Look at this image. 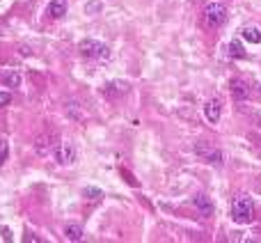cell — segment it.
<instances>
[{"mask_svg":"<svg viewBox=\"0 0 261 243\" xmlns=\"http://www.w3.org/2000/svg\"><path fill=\"white\" fill-rule=\"evenodd\" d=\"M231 218H234V223H239V225H248V223H252L254 221L252 198H248V195H239V198H234V202H231Z\"/></svg>","mask_w":261,"mask_h":243,"instance_id":"cell-1","label":"cell"},{"mask_svg":"<svg viewBox=\"0 0 261 243\" xmlns=\"http://www.w3.org/2000/svg\"><path fill=\"white\" fill-rule=\"evenodd\" d=\"M78 51H81V55H85L87 60H108L110 58V46L103 44V41H96V39H83Z\"/></svg>","mask_w":261,"mask_h":243,"instance_id":"cell-2","label":"cell"},{"mask_svg":"<svg viewBox=\"0 0 261 243\" xmlns=\"http://www.w3.org/2000/svg\"><path fill=\"white\" fill-rule=\"evenodd\" d=\"M227 21V7L222 3H211L204 7V23L206 28H218Z\"/></svg>","mask_w":261,"mask_h":243,"instance_id":"cell-3","label":"cell"},{"mask_svg":"<svg viewBox=\"0 0 261 243\" xmlns=\"http://www.w3.org/2000/svg\"><path fill=\"white\" fill-rule=\"evenodd\" d=\"M195 154H197L199 158H204L206 163H211V165H222V152L213 147L208 140H199V142H195Z\"/></svg>","mask_w":261,"mask_h":243,"instance_id":"cell-4","label":"cell"},{"mask_svg":"<svg viewBox=\"0 0 261 243\" xmlns=\"http://www.w3.org/2000/svg\"><path fill=\"white\" fill-rule=\"evenodd\" d=\"M53 156L60 165H71V163L76 161V147H73L71 140H62V142H58V147L53 149Z\"/></svg>","mask_w":261,"mask_h":243,"instance_id":"cell-5","label":"cell"},{"mask_svg":"<svg viewBox=\"0 0 261 243\" xmlns=\"http://www.w3.org/2000/svg\"><path fill=\"white\" fill-rule=\"evenodd\" d=\"M55 147H58V135H55V133L39 135V138H37V142H35V152L39 154V156H46V154H50Z\"/></svg>","mask_w":261,"mask_h":243,"instance_id":"cell-6","label":"cell"},{"mask_svg":"<svg viewBox=\"0 0 261 243\" xmlns=\"http://www.w3.org/2000/svg\"><path fill=\"white\" fill-rule=\"evenodd\" d=\"M128 83L126 81H110L103 85V94L110 96V99H117V96H124L128 92Z\"/></svg>","mask_w":261,"mask_h":243,"instance_id":"cell-7","label":"cell"},{"mask_svg":"<svg viewBox=\"0 0 261 243\" xmlns=\"http://www.w3.org/2000/svg\"><path fill=\"white\" fill-rule=\"evenodd\" d=\"M204 117L208 119V124H218L222 117V104L218 99H211L206 106H204Z\"/></svg>","mask_w":261,"mask_h":243,"instance_id":"cell-8","label":"cell"},{"mask_svg":"<svg viewBox=\"0 0 261 243\" xmlns=\"http://www.w3.org/2000/svg\"><path fill=\"white\" fill-rule=\"evenodd\" d=\"M0 81L5 87H21V71L18 69H3L0 71Z\"/></svg>","mask_w":261,"mask_h":243,"instance_id":"cell-9","label":"cell"},{"mask_svg":"<svg viewBox=\"0 0 261 243\" xmlns=\"http://www.w3.org/2000/svg\"><path fill=\"white\" fill-rule=\"evenodd\" d=\"M46 14H48V18H62L67 14V0H50Z\"/></svg>","mask_w":261,"mask_h":243,"instance_id":"cell-10","label":"cell"},{"mask_svg":"<svg viewBox=\"0 0 261 243\" xmlns=\"http://www.w3.org/2000/svg\"><path fill=\"white\" fill-rule=\"evenodd\" d=\"M193 204L204 213V216H211L213 213V202H211V198H206V195H195Z\"/></svg>","mask_w":261,"mask_h":243,"instance_id":"cell-11","label":"cell"},{"mask_svg":"<svg viewBox=\"0 0 261 243\" xmlns=\"http://www.w3.org/2000/svg\"><path fill=\"white\" fill-rule=\"evenodd\" d=\"M248 94H250V90H248V85H245L243 81H234V83H231V96H234L236 101H245V99H248Z\"/></svg>","mask_w":261,"mask_h":243,"instance_id":"cell-12","label":"cell"},{"mask_svg":"<svg viewBox=\"0 0 261 243\" xmlns=\"http://www.w3.org/2000/svg\"><path fill=\"white\" fill-rule=\"evenodd\" d=\"M243 39L250 41V44H259L261 41V28H257V26L243 28Z\"/></svg>","mask_w":261,"mask_h":243,"instance_id":"cell-13","label":"cell"},{"mask_svg":"<svg viewBox=\"0 0 261 243\" xmlns=\"http://www.w3.org/2000/svg\"><path fill=\"white\" fill-rule=\"evenodd\" d=\"M64 236H67V241H81L83 239V227L71 223V225L64 227Z\"/></svg>","mask_w":261,"mask_h":243,"instance_id":"cell-14","label":"cell"},{"mask_svg":"<svg viewBox=\"0 0 261 243\" xmlns=\"http://www.w3.org/2000/svg\"><path fill=\"white\" fill-rule=\"evenodd\" d=\"M229 55L231 58H245V48H243V44H241L239 39H234L229 44Z\"/></svg>","mask_w":261,"mask_h":243,"instance_id":"cell-15","label":"cell"},{"mask_svg":"<svg viewBox=\"0 0 261 243\" xmlns=\"http://www.w3.org/2000/svg\"><path fill=\"white\" fill-rule=\"evenodd\" d=\"M64 108H67V115L71 119H81V110H78V104H73V101H69L67 106H64Z\"/></svg>","mask_w":261,"mask_h":243,"instance_id":"cell-16","label":"cell"},{"mask_svg":"<svg viewBox=\"0 0 261 243\" xmlns=\"http://www.w3.org/2000/svg\"><path fill=\"white\" fill-rule=\"evenodd\" d=\"M83 195H85L87 200H94V202H96V200H101V198H103V193H101L99 188H92V186H90V188H85V190H83Z\"/></svg>","mask_w":261,"mask_h":243,"instance_id":"cell-17","label":"cell"},{"mask_svg":"<svg viewBox=\"0 0 261 243\" xmlns=\"http://www.w3.org/2000/svg\"><path fill=\"white\" fill-rule=\"evenodd\" d=\"M7 156H9V142L3 138V140H0V165L7 161Z\"/></svg>","mask_w":261,"mask_h":243,"instance_id":"cell-18","label":"cell"},{"mask_svg":"<svg viewBox=\"0 0 261 243\" xmlns=\"http://www.w3.org/2000/svg\"><path fill=\"white\" fill-rule=\"evenodd\" d=\"M9 104H12V94L0 90V108H5V106H9Z\"/></svg>","mask_w":261,"mask_h":243,"instance_id":"cell-19","label":"cell"},{"mask_svg":"<svg viewBox=\"0 0 261 243\" xmlns=\"http://www.w3.org/2000/svg\"><path fill=\"white\" fill-rule=\"evenodd\" d=\"M96 9H101V5L99 3H87V12H96Z\"/></svg>","mask_w":261,"mask_h":243,"instance_id":"cell-20","label":"cell"},{"mask_svg":"<svg viewBox=\"0 0 261 243\" xmlns=\"http://www.w3.org/2000/svg\"><path fill=\"white\" fill-rule=\"evenodd\" d=\"M259 94H261V85H259Z\"/></svg>","mask_w":261,"mask_h":243,"instance_id":"cell-21","label":"cell"}]
</instances>
